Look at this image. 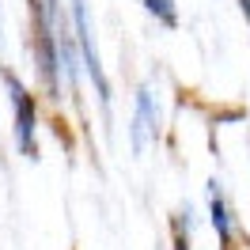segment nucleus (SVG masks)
<instances>
[{"label": "nucleus", "instance_id": "obj_1", "mask_svg": "<svg viewBox=\"0 0 250 250\" xmlns=\"http://www.w3.org/2000/svg\"><path fill=\"white\" fill-rule=\"evenodd\" d=\"M31 46H34V61L46 76L49 91H57V72H61V8L57 0H31Z\"/></svg>", "mask_w": 250, "mask_h": 250}, {"label": "nucleus", "instance_id": "obj_2", "mask_svg": "<svg viewBox=\"0 0 250 250\" xmlns=\"http://www.w3.org/2000/svg\"><path fill=\"white\" fill-rule=\"evenodd\" d=\"M4 87L12 95V110H16V144L23 156H38V103L34 95L19 83L16 72H4Z\"/></svg>", "mask_w": 250, "mask_h": 250}, {"label": "nucleus", "instance_id": "obj_3", "mask_svg": "<svg viewBox=\"0 0 250 250\" xmlns=\"http://www.w3.org/2000/svg\"><path fill=\"white\" fill-rule=\"evenodd\" d=\"M68 4H72V23H76V38H80V57H83V68H87V76L95 80V91H99L103 110H110V83H106V72H103V61H99V49H95L91 19H87V0H68Z\"/></svg>", "mask_w": 250, "mask_h": 250}, {"label": "nucleus", "instance_id": "obj_4", "mask_svg": "<svg viewBox=\"0 0 250 250\" xmlns=\"http://www.w3.org/2000/svg\"><path fill=\"white\" fill-rule=\"evenodd\" d=\"M208 220H212V228L220 235V247L235 250V212H231V205H228V197H224L216 178L208 182Z\"/></svg>", "mask_w": 250, "mask_h": 250}, {"label": "nucleus", "instance_id": "obj_5", "mask_svg": "<svg viewBox=\"0 0 250 250\" xmlns=\"http://www.w3.org/2000/svg\"><path fill=\"white\" fill-rule=\"evenodd\" d=\"M156 133H159L156 103H152V91L141 87L137 91V114H133V152H144L148 141H156Z\"/></svg>", "mask_w": 250, "mask_h": 250}, {"label": "nucleus", "instance_id": "obj_6", "mask_svg": "<svg viewBox=\"0 0 250 250\" xmlns=\"http://www.w3.org/2000/svg\"><path fill=\"white\" fill-rule=\"evenodd\" d=\"M144 12L156 19V23H163V27H178V4L174 0H141Z\"/></svg>", "mask_w": 250, "mask_h": 250}, {"label": "nucleus", "instance_id": "obj_7", "mask_svg": "<svg viewBox=\"0 0 250 250\" xmlns=\"http://www.w3.org/2000/svg\"><path fill=\"white\" fill-rule=\"evenodd\" d=\"M186 231H189V228H186ZM186 231H182V220H174V250H189Z\"/></svg>", "mask_w": 250, "mask_h": 250}, {"label": "nucleus", "instance_id": "obj_8", "mask_svg": "<svg viewBox=\"0 0 250 250\" xmlns=\"http://www.w3.org/2000/svg\"><path fill=\"white\" fill-rule=\"evenodd\" d=\"M239 8H243V16H247V23H250V0H239Z\"/></svg>", "mask_w": 250, "mask_h": 250}]
</instances>
